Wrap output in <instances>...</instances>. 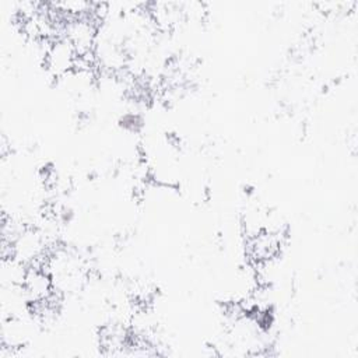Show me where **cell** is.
<instances>
[{"label": "cell", "instance_id": "1", "mask_svg": "<svg viewBox=\"0 0 358 358\" xmlns=\"http://www.w3.org/2000/svg\"><path fill=\"white\" fill-rule=\"evenodd\" d=\"M77 59H78V55L74 46L71 45V42L66 36L60 35V36H55L50 41L43 63L48 71L50 73V76L59 78L73 73Z\"/></svg>", "mask_w": 358, "mask_h": 358}, {"label": "cell", "instance_id": "2", "mask_svg": "<svg viewBox=\"0 0 358 358\" xmlns=\"http://www.w3.org/2000/svg\"><path fill=\"white\" fill-rule=\"evenodd\" d=\"M282 234L280 229L263 228L248 239V255L255 264L273 260L281 250Z\"/></svg>", "mask_w": 358, "mask_h": 358}, {"label": "cell", "instance_id": "3", "mask_svg": "<svg viewBox=\"0 0 358 358\" xmlns=\"http://www.w3.org/2000/svg\"><path fill=\"white\" fill-rule=\"evenodd\" d=\"M22 288L31 305L46 301L56 294L50 274L41 266H31L27 268Z\"/></svg>", "mask_w": 358, "mask_h": 358}]
</instances>
